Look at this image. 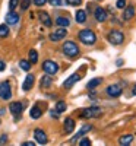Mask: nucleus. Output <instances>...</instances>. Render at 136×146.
Instances as JSON below:
<instances>
[{"label": "nucleus", "mask_w": 136, "mask_h": 146, "mask_svg": "<svg viewBox=\"0 0 136 146\" xmlns=\"http://www.w3.org/2000/svg\"><path fill=\"white\" fill-rule=\"evenodd\" d=\"M79 41L82 44H85V45H92L97 41V36H95V34L91 29H82L79 32Z\"/></svg>", "instance_id": "1"}, {"label": "nucleus", "mask_w": 136, "mask_h": 146, "mask_svg": "<svg viewBox=\"0 0 136 146\" xmlns=\"http://www.w3.org/2000/svg\"><path fill=\"white\" fill-rule=\"evenodd\" d=\"M63 53L69 57H76L79 54V47L73 41H66L63 44Z\"/></svg>", "instance_id": "2"}, {"label": "nucleus", "mask_w": 136, "mask_h": 146, "mask_svg": "<svg viewBox=\"0 0 136 146\" xmlns=\"http://www.w3.org/2000/svg\"><path fill=\"white\" fill-rule=\"evenodd\" d=\"M103 114L101 111V108H98V107H89V108H85L82 110V113L81 115L85 117V118H92V117H100Z\"/></svg>", "instance_id": "3"}, {"label": "nucleus", "mask_w": 136, "mask_h": 146, "mask_svg": "<svg viewBox=\"0 0 136 146\" xmlns=\"http://www.w3.org/2000/svg\"><path fill=\"white\" fill-rule=\"evenodd\" d=\"M123 40H125V35H123L120 31H110L108 32V41L111 44H114V45H120L123 42Z\"/></svg>", "instance_id": "4"}, {"label": "nucleus", "mask_w": 136, "mask_h": 146, "mask_svg": "<svg viewBox=\"0 0 136 146\" xmlns=\"http://www.w3.org/2000/svg\"><path fill=\"white\" fill-rule=\"evenodd\" d=\"M43 70L45 73H48V75H56L59 72V64L56 62H53V60H45L43 63Z\"/></svg>", "instance_id": "5"}, {"label": "nucleus", "mask_w": 136, "mask_h": 146, "mask_svg": "<svg viewBox=\"0 0 136 146\" xmlns=\"http://www.w3.org/2000/svg\"><path fill=\"white\" fill-rule=\"evenodd\" d=\"M0 98L5 100V101L12 98V89H10L9 82H2L0 83Z\"/></svg>", "instance_id": "6"}, {"label": "nucleus", "mask_w": 136, "mask_h": 146, "mask_svg": "<svg viewBox=\"0 0 136 146\" xmlns=\"http://www.w3.org/2000/svg\"><path fill=\"white\" fill-rule=\"evenodd\" d=\"M66 34H67V31H66V28H63V27H61V28H59V29H56L54 32H51L50 34V40L51 41H60V40H63L65 38V36H66Z\"/></svg>", "instance_id": "7"}, {"label": "nucleus", "mask_w": 136, "mask_h": 146, "mask_svg": "<svg viewBox=\"0 0 136 146\" xmlns=\"http://www.w3.org/2000/svg\"><path fill=\"white\" fill-rule=\"evenodd\" d=\"M34 137H35V140L38 142L40 145H45V143L48 142V137H47V135H45V131L41 130V129H35Z\"/></svg>", "instance_id": "8"}, {"label": "nucleus", "mask_w": 136, "mask_h": 146, "mask_svg": "<svg viewBox=\"0 0 136 146\" xmlns=\"http://www.w3.org/2000/svg\"><path fill=\"white\" fill-rule=\"evenodd\" d=\"M121 86L120 85H110V86L107 88V95L111 96V98H117V96L121 95Z\"/></svg>", "instance_id": "9"}, {"label": "nucleus", "mask_w": 136, "mask_h": 146, "mask_svg": "<svg viewBox=\"0 0 136 146\" xmlns=\"http://www.w3.org/2000/svg\"><path fill=\"white\" fill-rule=\"evenodd\" d=\"M81 78H82V76L79 75V73H73L72 76H69V78H67V79H66V80L63 82V86H65L66 89L72 88L73 85H75V83L78 82V80H81Z\"/></svg>", "instance_id": "10"}, {"label": "nucleus", "mask_w": 136, "mask_h": 146, "mask_svg": "<svg viewBox=\"0 0 136 146\" xmlns=\"http://www.w3.org/2000/svg\"><path fill=\"white\" fill-rule=\"evenodd\" d=\"M9 110H10V113L13 114V115H21L22 114V111H23V105H22V102H12L10 105H9Z\"/></svg>", "instance_id": "11"}, {"label": "nucleus", "mask_w": 136, "mask_h": 146, "mask_svg": "<svg viewBox=\"0 0 136 146\" xmlns=\"http://www.w3.org/2000/svg\"><path fill=\"white\" fill-rule=\"evenodd\" d=\"M18 22H19V15L16 13V12L10 10L9 13L6 15V23L7 25H16Z\"/></svg>", "instance_id": "12"}, {"label": "nucleus", "mask_w": 136, "mask_h": 146, "mask_svg": "<svg viewBox=\"0 0 136 146\" xmlns=\"http://www.w3.org/2000/svg\"><path fill=\"white\" fill-rule=\"evenodd\" d=\"M95 19L98 21V22H105L107 21V18H108V15H107V12L103 9V7H95Z\"/></svg>", "instance_id": "13"}, {"label": "nucleus", "mask_w": 136, "mask_h": 146, "mask_svg": "<svg viewBox=\"0 0 136 146\" xmlns=\"http://www.w3.org/2000/svg\"><path fill=\"white\" fill-rule=\"evenodd\" d=\"M34 82H35V78H34V75H27L25 80H23V85H22L23 91H29V89L32 88Z\"/></svg>", "instance_id": "14"}, {"label": "nucleus", "mask_w": 136, "mask_h": 146, "mask_svg": "<svg viewBox=\"0 0 136 146\" xmlns=\"http://www.w3.org/2000/svg\"><path fill=\"white\" fill-rule=\"evenodd\" d=\"M91 130H92V126H91V124H86V126H83V127L79 130L78 135L72 137V142H76L78 139H81L82 136H85V135H86V131H91Z\"/></svg>", "instance_id": "15"}, {"label": "nucleus", "mask_w": 136, "mask_h": 146, "mask_svg": "<svg viewBox=\"0 0 136 146\" xmlns=\"http://www.w3.org/2000/svg\"><path fill=\"white\" fill-rule=\"evenodd\" d=\"M135 16V7L133 6H126L123 10V19L125 21H130Z\"/></svg>", "instance_id": "16"}, {"label": "nucleus", "mask_w": 136, "mask_h": 146, "mask_svg": "<svg viewBox=\"0 0 136 146\" xmlns=\"http://www.w3.org/2000/svg\"><path fill=\"white\" fill-rule=\"evenodd\" d=\"M75 129V120L73 118H66L65 120V131L66 133H72Z\"/></svg>", "instance_id": "17"}, {"label": "nucleus", "mask_w": 136, "mask_h": 146, "mask_svg": "<svg viewBox=\"0 0 136 146\" xmlns=\"http://www.w3.org/2000/svg\"><path fill=\"white\" fill-rule=\"evenodd\" d=\"M101 82H103L101 78H94V79H91V80L88 82L86 88H88V89H95L97 86H100V85H101Z\"/></svg>", "instance_id": "18"}, {"label": "nucleus", "mask_w": 136, "mask_h": 146, "mask_svg": "<svg viewBox=\"0 0 136 146\" xmlns=\"http://www.w3.org/2000/svg\"><path fill=\"white\" fill-rule=\"evenodd\" d=\"M56 23H57L59 27L66 28V27L70 25V21H69V18H66V16H59V18L56 19Z\"/></svg>", "instance_id": "19"}, {"label": "nucleus", "mask_w": 136, "mask_h": 146, "mask_svg": "<svg viewBox=\"0 0 136 146\" xmlns=\"http://www.w3.org/2000/svg\"><path fill=\"white\" fill-rule=\"evenodd\" d=\"M53 83V79H51V75H44L43 79H41V86L43 88H50V85Z\"/></svg>", "instance_id": "20"}, {"label": "nucleus", "mask_w": 136, "mask_h": 146, "mask_svg": "<svg viewBox=\"0 0 136 146\" xmlns=\"http://www.w3.org/2000/svg\"><path fill=\"white\" fill-rule=\"evenodd\" d=\"M132 140H133V135H125L119 139V143L123 145V146H127V145L132 143Z\"/></svg>", "instance_id": "21"}, {"label": "nucleus", "mask_w": 136, "mask_h": 146, "mask_svg": "<svg viewBox=\"0 0 136 146\" xmlns=\"http://www.w3.org/2000/svg\"><path fill=\"white\" fill-rule=\"evenodd\" d=\"M41 114H43V111H41V110H40V107L38 105H35V107H32L31 108V111H29V115L32 117V118H40L41 117Z\"/></svg>", "instance_id": "22"}, {"label": "nucleus", "mask_w": 136, "mask_h": 146, "mask_svg": "<svg viewBox=\"0 0 136 146\" xmlns=\"http://www.w3.org/2000/svg\"><path fill=\"white\" fill-rule=\"evenodd\" d=\"M75 18H76V22H78V23H83V22L86 21V12H85V10H78L76 15H75Z\"/></svg>", "instance_id": "23"}, {"label": "nucleus", "mask_w": 136, "mask_h": 146, "mask_svg": "<svg viewBox=\"0 0 136 146\" xmlns=\"http://www.w3.org/2000/svg\"><path fill=\"white\" fill-rule=\"evenodd\" d=\"M40 19L45 27H51V19H50V16H48V13H45V12L40 13Z\"/></svg>", "instance_id": "24"}, {"label": "nucleus", "mask_w": 136, "mask_h": 146, "mask_svg": "<svg viewBox=\"0 0 136 146\" xmlns=\"http://www.w3.org/2000/svg\"><path fill=\"white\" fill-rule=\"evenodd\" d=\"M37 62H38V53H37L35 50H31V51H29V63L34 64V63H37Z\"/></svg>", "instance_id": "25"}, {"label": "nucleus", "mask_w": 136, "mask_h": 146, "mask_svg": "<svg viewBox=\"0 0 136 146\" xmlns=\"http://www.w3.org/2000/svg\"><path fill=\"white\" fill-rule=\"evenodd\" d=\"M56 111H57V114H60V113L66 111V102H63V101H59V102L56 104Z\"/></svg>", "instance_id": "26"}, {"label": "nucleus", "mask_w": 136, "mask_h": 146, "mask_svg": "<svg viewBox=\"0 0 136 146\" xmlns=\"http://www.w3.org/2000/svg\"><path fill=\"white\" fill-rule=\"evenodd\" d=\"M9 35V28L7 25H0V38H5Z\"/></svg>", "instance_id": "27"}, {"label": "nucleus", "mask_w": 136, "mask_h": 146, "mask_svg": "<svg viewBox=\"0 0 136 146\" xmlns=\"http://www.w3.org/2000/svg\"><path fill=\"white\" fill-rule=\"evenodd\" d=\"M19 66H21L22 70H25V72H28V70L31 69V63L27 62V60H21V62H19Z\"/></svg>", "instance_id": "28"}, {"label": "nucleus", "mask_w": 136, "mask_h": 146, "mask_svg": "<svg viewBox=\"0 0 136 146\" xmlns=\"http://www.w3.org/2000/svg\"><path fill=\"white\" fill-rule=\"evenodd\" d=\"M18 3H19V0H10V2H9V9L10 10H15V7L18 6Z\"/></svg>", "instance_id": "29"}, {"label": "nucleus", "mask_w": 136, "mask_h": 146, "mask_svg": "<svg viewBox=\"0 0 136 146\" xmlns=\"http://www.w3.org/2000/svg\"><path fill=\"white\" fill-rule=\"evenodd\" d=\"M67 2V5H70V6H79L81 3H82V0H66Z\"/></svg>", "instance_id": "30"}, {"label": "nucleus", "mask_w": 136, "mask_h": 146, "mask_svg": "<svg viewBox=\"0 0 136 146\" xmlns=\"http://www.w3.org/2000/svg\"><path fill=\"white\" fill-rule=\"evenodd\" d=\"M116 6H117L119 9H125V7H126V0H117Z\"/></svg>", "instance_id": "31"}, {"label": "nucleus", "mask_w": 136, "mask_h": 146, "mask_svg": "<svg viewBox=\"0 0 136 146\" xmlns=\"http://www.w3.org/2000/svg\"><path fill=\"white\" fill-rule=\"evenodd\" d=\"M89 145H91V140L88 137H85V139H82L79 142V146H89Z\"/></svg>", "instance_id": "32"}, {"label": "nucleus", "mask_w": 136, "mask_h": 146, "mask_svg": "<svg viewBox=\"0 0 136 146\" xmlns=\"http://www.w3.org/2000/svg\"><path fill=\"white\" fill-rule=\"evenodd\" d=\"M29 5H31V0H22V6H21V7H22L23 10H27V9L29 7Z\"/></svg>", "instance_id": "33"}, {"label": "nucleus", "mask_w": 136, "mask_h": 146, "mask_svg": "<svg viewBox=\"0 0 136 146\" xmlns=\"http://www.w3.org/2000/svg\"><path fill=\"white\" fill-rule=\"evenodd\" d=\"M48 3H50L51 6H61V0H48Z\"/></svg>", "instance_id": "34"}, {"label": "nucleus", "mask_w": 136, "mask_h": 146, "mask_svg": "<svg viewBox=\"0 0 136 146\" xmlns=\"http://www.w3.org/2000/svg\"><path fill=\"white\" fill-rule=\"evenodd\" d=\"M34 3H35V6H44L47 3V0H34Z\"/></svg>", "instance_id": "35"}, {"label": "nucleus", "mask_w": 136, "mask_h": 146, "mask_svg": "<svg viewBox=\"0 0 136 146\" xmlns=\"http://www.w3.org/2000/svg\"><path fill=\"white\" fill-rule=\"evenodd\" d=\"M6 140H7V136H6V135H3L2 137H0V145H3V143H6Z\"/></svg>", "instance_id": "36"}, {"label": "nucleus", "mask_w": 136, "mask_h": 146, "mask_svg": "<svg viewBox=\"0 0 136 146\" xmlns=\"http://www.w3.org/2000/svg\"><path fill=\"white\" fill-rule=\"evenodd\" d=\"M5 67H6L5 62H3V60H0V72H2V70H5Z\"/></svg>", "instance_id": "37"}, {"label": "nucleus", "mask_w": 136, "mask_h": 146, "mask_svg": "<svg viewBox=\"0 0 136 146\" xmlns=\"http://www.w3.org/2000/svg\"><path fill=\"white\" fill-rule=\"evenodd\" d=\"M23 146H34V142H25Z\"/></svg>", "instance_id": "38"}, {"label": "nucleus", "mask_w": 136, "mask_h": 146, "mask_svg": "<svg viewBox=\"0 0 136 146\" xmlns=\"http://www.w3.org/2000/svg\"><path fill=\"white\" fill-rule=\"evenodd\" d=\"M121 64H123V60L119 58V60H117V66H121Z\"/></svg>", "instance_id": "39"}, {"label": "nucleus", "mask_w": 136, "mask_h": 146, "mask_svg": "<svg viewBox=\"0 0 136 146\" xmlns=\"http://www.w3.org/2000/svg\"><path fill=\"white\" fill-rule=\"evenodd\" d=\"M132 92H133V95H136V85L133 86V89H132Z\"/></svg>", "instance_id": "40"}]
</instances>
